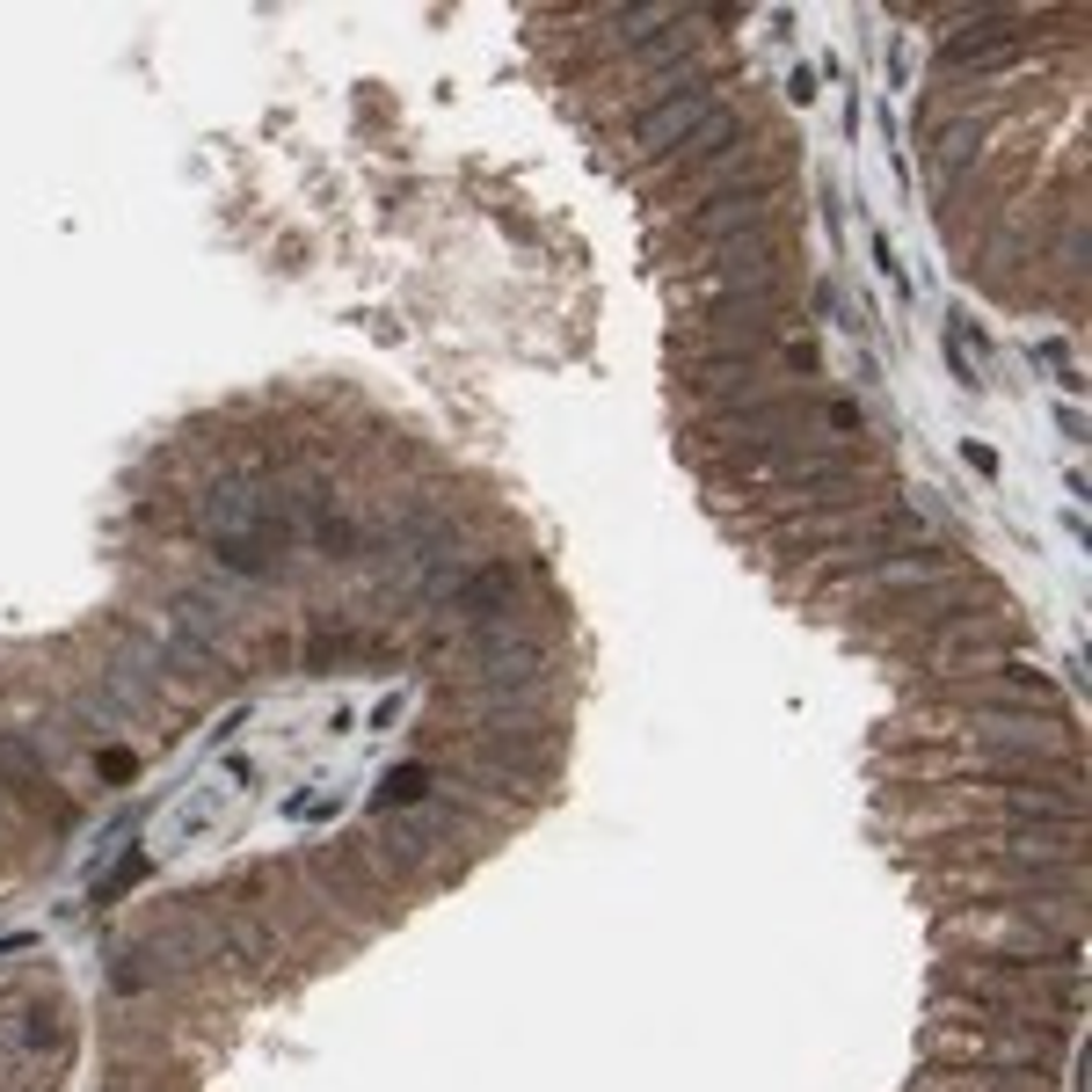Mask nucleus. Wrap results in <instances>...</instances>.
I'll return each instance as SVG.
<instances>
[{"label":"nucleus","mask_w":1092,"mask_h":1092,"mask_svg":"<svg viewBox=\"0 0 1092 1092\" xmlns=\"http://www.w3.org/2000/svg\"><path fill=\"white\" fill-rule=\"evenodd\" d=\"M947 1063L976 1071H1056L1071 1056V1019H991L976 1006H954V1019L932 1034Z\"/></svg>","instance_id":"1"},{"label":"nucleus","mask_w":1092,"mask_h":1092,"mask_svg":"<svg viewBox=\"0 0 1092 1092\" xmlns=\"http://www.w3.org/2000/svg\"><path fill=\"white\" fill-rule=\"evenodd\" d=\"M95 765H102V779H131V772H139V758H131V750H102Z\"/></svg>","instance_id":"2"}]
</instances>
